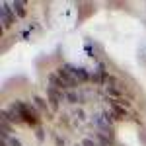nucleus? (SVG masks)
I'll list each match as a JSON object with an SVG mask.
<instances>
[{"label":"nucleus","mask_w":146,"mask_h":146,"mask_svg":"<svg viewBox=\"0 0 146 146\" xmlns=\"http://www.w3.org/2000/svg\"><path fill=\"white\" fill-rule=\"evenodd\" d=\"M12 107L16 109V111L22 115V119H23V123H27V125H31V127H41L39 125V119H41V115H39V109L37 107H33V105H29V103H25V101H14L12 103Z\"/></svg>","instance_id":"nucleus-1"},{"label":"nucleus","mask_w":146,"mask_h":146,"mask_svg":"<svg viewBox=\"0 0 146 146\" xmlns=\"http://www.w3.org/2000/svg\"><path fill=\"white\" fill-rule=\"evenodd\" d=\"M0 16H2V25H4V29L10 27L12 23L18 20V16H16L14 8H12L8 2H2V4H0Z\"/></svg>","instance_id":"nucleus-2"},{"label":"nucleus","mask_w":146,"mask_h":146,"mask_svg":"<svg viewBox=\"0 0 146 146\" xmlns=\"http://www.w3.org/2000/svg\"><path fill=\"white\" fill-rule=\"evenodd\" d=\"M47 98H49V107H51V111H58V103L62 100V90H58L55 86H49V88H47Z\"/></svg>","instance_id":"nucleus-3"},{"label":"nucleus","mask_w":146,"mask_h":146,"mask_svg":"<svg viewBox=\"0 0 146 146\" xmlns=\"http://www.w3.org/2000/svg\"><path fill=\"white\" fill-rule=\"evenodd\" d=\"M56 74H58V76L62 78V82L66 84L68 88H76V86H78V84H80L78 80L74 78V74H72V72H70L68 68H60V70H58Z\"/></svg>","instance_id":"nucleus-4"},{"label":"nucleus","mask_w":146,"mask_h":146,"mask_svg":"<svg viewBox=\"0 0 146 146\" xmlns=\"http://www.w3.org/2000/svg\"><path fill=\"white\" fill-rule=\"evenodd\" d=\"M109 115H111L113 119H117V121H123V119L129 117V115H127V109H125L119 101H111V113H109Z\"/></svg>","instance_id":"nucleus-5"},{"label":"nucleus","mask_w":146,"mask_h":146,"mask_svg":"<svg viewBox=\"0 0 146 146\" xmlns=\"http://www.w3.org/2000/svg\"><path fill=\"white\" fill-rule=\"evenodd\" d=\"M2 119H6L8 123H23L22 115L16 111L14 107H10V109H2Z\"/></svg>","instance_id":"nucleus-6"},{"label":"nucleus","mask_w":146,"mask_h":146,"mask_svg":"<svg viewBox=\"0 0 146 146\" xmlns=\"http://www.w3.org/2000/svg\"><path fill=\"white\" fill-rule=\"evenodd\" d=\"M66 68L74 74V78L78 80V82H88V80H92V74L86 70V68H74V66H70V64H68Z\"/></svg>","instance_id":"nucleus-7"},{"label":"nucleus","mask_w":146,"mask_h":146,"mask_svg":"<svg viewBox=\"0 0 146 146\" xmlns=\"http://www.w3.org/2000/svg\"><path fill=\"white\" fill-rule=\"evenodd\" d=\"M96 140H98V146H111L115 138H113V135H107V133H98Z\"/></svg>","instance_id":"nucleus-8"},{"label":"nucleus","mask_w":146,"mask_h":146,"mask_svg":"<svg viewBox=\"0 0 146 146\" xmlns=\"http://www.w3.org/2000/svg\"><path fill=\"white\" fill-rule=\"evenodd\" d=\"M105 78H107V74H105V66H103V64H100L98 72H94V74H92V82L101 84V82H105ZM107 80H109V78H107Z\"/></svg>","instance_id":"nucleus-9"},{"label":"nucleus","mask_w":146,"mask_h":146,"mask_svg":"<svg viewBox=\"0 0 146 146\" xmlns=\"http://www.w3.org/2000/svg\"><path fill=\"white\" fill-rule=\"evenodd\" d=\"M49 80H51V86H55V88H58V90H66V92L70 90L66 84L62 82V78H60L58 74H51V76H49Z\"/></svg>","instance_id":"nucleus-10"},{"label":"nucleus","mask_w":146,"mask_h":146,"mask_svg":"<svg viewBox=\"0 0 146 146\" xmlns=\"http://www.w3.org/2000/svg\"><path fill=\"white\" fill-rule=\"evenodd\" d=\"M12 8H14V12H16L18 18H25V2L16 0V2H12Z\"/></svg>","instance_id":"nucleus-11"},{"label":"nucleus","mask_w":146,"mask_h":146,"mask_svg":"<svg viewBox=\"0 0 146 146\" xmlns=\"http://www.w3.org/2000/svg\"><path fill=\"white\" fill-rule=\"evenodd\" d=\"M33 103H35V107H37L39 111H43V113H47L49 109H51V107H49V105H47V103L41 100L39 96H33Z\"/></svg>","instance_id":"nucleus-12"},{"label":"nucleus","mask_w":146,"mask_h":146,"mask_svg":"<svg viewBox=\"0 0 146 146\" xmlns=\"http://www.w3.org/2000/svg\"><path fill=\"white\" fill-rule=\"evenodd\" d=\"M66 100L70 101V103H76V101H78V94H76L74 90H68L66 92Z\"/></svg>","instance_id":"nucleus-13"},{"label":"nucleus","mask_w":146,"mask_h":146,"mask_svg":"<svg viewBox=\"0 0 146 146\" xmlns=\"http://www.w3.org/2000/svg\"><path fill=\"white\" fill-rule=\"evenodd\" d=\"M35 136H37V140H39V142H43V140H45V131H43V127H37V129H35Z\"/></svg>","instance_id":"nucleus-14"},{"label":"nucleus","mask_w":146,"mask_h":146,"mask_svg":"<svg viewBox=\"0 0 146 146\" xmlns=\"http://www.w3.org/2000/svg\"><path fill=\"white\" fill-rule=\"evenodd\" d=\"M6 133H8V135L12 133V125L8 123L6 119H2V135H6Z\"/></svg>","instance_id":"nucleus-15"},{"label":"nucleus","mask_w":146,"mask_h":146,"mask_svg":"<svg viewBox=\"0 0 146 146\" xmlns=\"http://www.w3.org/2000/svg\"><path fill=\"white\" fill-rule=\"evenodd\" d=\"M53 140L56 142V146H64V138H60L58 135H53Z\"/></svg>","instance_id":"nucleus-16"},{"label":"nucleus","mask_w":146,"mask_h":146,"mask_svg":"<svg viewBox=\"0 0 146 146\" xmlns=\"http://www.w3.org/2000/svg\"><path fill=\"white\" fill-rule=\"evenodd\" d=\"M82 146H98V142H94L90 138H84V140H82Z\"/></svg>","instance_id":"nucleus-17"},{"label":"nucleus","mask_w":146,"mask_h":146,"mask_svg":"<svg viewBox=\"0 0 146 146\" xmlns=\"http://www.w3.org/2000/svg\"><path fill=\"white\" fill-rule=\"evenodd\" d=\"M8 142H10V146H22V142H20L18 138H10Z\"/></svg>","instance_id":"nucleus-18"}]
</instances>
